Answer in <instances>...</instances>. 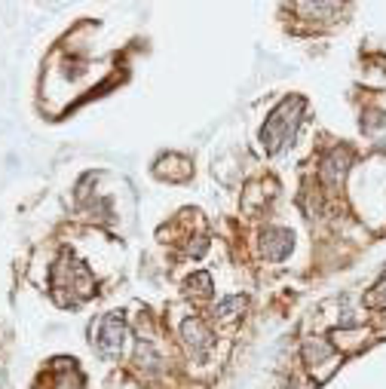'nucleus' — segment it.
I'll return each mask as SVG.
<instances>
[{"label": "nucleus", "mask_w": 386, "mask_h": 389, "mask_svg": "<svg viewBox=\"0 0 386 389\" xmlns=\"http://www.w3.org/2000/svg\"><path fill=\"white\" fill-rule=\"evenodd\" d=\"M300 110H303V98H285L270 114V120H267V126L261 132L267 153H279L294 138V129L300 123Z\"/></svg>", "instance_id": "nucleus-1"}, {"label": "nucleus", "mask_w": 386, "mask_h": 389, "mask_svg": "<svg viewBox=\"0 0 386 389\" xmlns=\"http://www.w3.org/2000/svg\"><path fill=\"white\" fill-rule=\"evenodd\" d=\"M123 337H126V322H123V316H119V313H107V316L98 322V335H95L98 353H105V356L119 353V347H123Z\"/></svg>", "instance_id": "nucleus-2"}, {"label": "nucleus", "mask_w": 386, "mask_h": 389, "mask_svg": "<svg viewBox=\"0 0 386 389\" xmlns=\"http://www.w3.org/2000/svg\"><path fill=\"white\" fill-rule=\"evenodd\" d=\"M349 163H353V153H349V147H334V151H331L325 160H322V169H319L322 181H325L331 190H337L340 184H344L346 172H349Z\"/></svg>", "instance_id": "nucleus-3"}, {"label": "nucleus", "mask_w": 386, "mask_h": 389, "mask_svg": "<svg viewBox=\"0 0 386 389\" xmlns=\"http://www.w3.org/2000/svg\"><path fill=\"white\" fill-rule=\"evenodd\" d=\"M294 248V236L285 227H267L261 233V252L267 261H285Z\"/></svg>", "instance_id": "nucleus-4"}, {"label": "nucleus", "mask_w": 386, "mask_h": 389, "mask_svg": "<svg viewBox=\"0 0 386 389\" xmlns=\"http://www.w3.org/2000/svg\"><path fill=\"white\" fill-rule=\"evenodd\" d=\"M181 337H184V344H187L197 356H202L211 347V331L202 325L199 319H187V322H184V325H181Z\"/></svg>", "instance_id": "nucleus-5"}, {"label": "nucleus", "mask_w": 386, "mask_h": 389, "mask_svg": "<svg viewBox=\"0 0 386 389\" xmlns=\"http://www.w3.org/2000/svg\"><path fill=\"white\" fill-rule=\"evenodd\" d=\"M362 129L380 151H386V117L380 114V110H368V114L362 117Z\"/></svg>", "instance_id": "nucleus-6"}, {"label": "nucleus", "mask_w": 386, "mask_h": 389, "mask_svg": "<svg viewBox=\"0 0 386 389\" xmlns=\"http://www.w3.org/2000/svg\"><path fill=\"white\" fill-rule=\"evenodd\" d=\"M331 344L328 340H322V337H310L307 344H303V362L307 365H319V362H325V359H331Z\"/></svg>", "instance_id": "nucleus-7"}, {"label": "nucleus", "mask_w": 386, "mask_h": 389, "mask_svg": "<svg viewBox=\"0 0 386 389\" xmlns=\"http://www.w3.org/2000/svg\"><path fill=\"white\" fill-rule=\"evenodd\" d=\"M242 307H245V298H227V301H221L215 307V316L218 319H230V316H236V313H242Z\"/></svg>", "instance_id": "nucleus-8"}, {"label": "nucleus", "mask_w": 386, "mask_h": 389, "mask_svg": "<svg viewBox=\"0 0 386 389\" xmlns=\"http://www.w3.org/2000/svg\"><path fill=\"white\" fill-rule=\"evenodd\" d=\"M190 294L197 291L199 298H206V294H211V276L209 273H197V276H190Z\"/></svg>", "instance_id": "nucleus-9"}]
</instances>
